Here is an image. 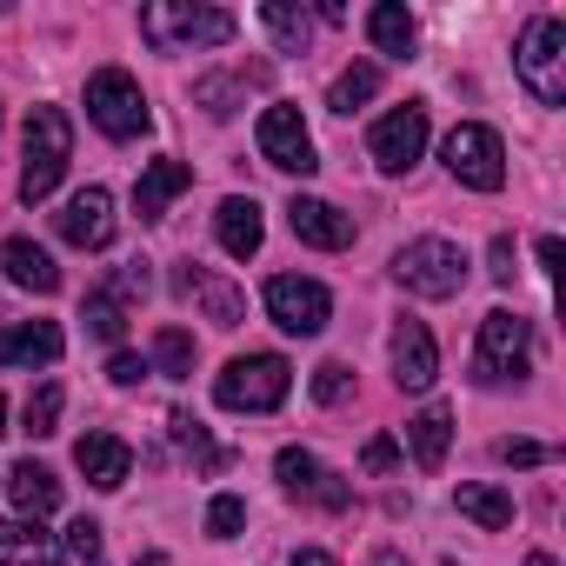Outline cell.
Returning a JSON list of instances; mask_svg holds the SVG:
<instances>
[{
  "label": "cell",
  "mask_w": 566,
  "mask_h": 566,
  "mask_svg": "<svg viewBox=\"0 0 566 566\" xmlns=\"http://www.w3.org/2000/svg\"><path fill=\"white\" fill-rule=\"evenodd\" d=\"M233 14L227 8H193V0H154L140 8V41L154 54H187V48H227L233 41Z\"/></svg>",
  "instance_id": "obj_1"
},
{
  "label": "cell",
  "mask_w": 566,
  "mask_h": 566,
  "mask_svg": "<svg viewBox=\"0 0 566 566\" xmlns=\"http://www.w3.org/2000/svg\"><path fill=\"white\" fill-rule=\"evenodd\" d=\"M67 154H74V120L61 107H28V147H21V200L28 207H41L61 187Z\"/></svg>",
  "instance_id": "obj_2"
},
{
  "label": "cell",
  "mask_w": 566,
  "mask_h": 566,
  "mask_svg": "<svg viewBox=\"0 0 566 566\" xmlns=\"http://www.w3.org/2000/svg\"><path fill=\"white\" fill-rule=\"evenodd\" d=\"M467 273H473L467 247H460V240H440V233L407 240V247L394 253V280H400L407 294H420V301H453V294L467 287Z\"/></svg>",
  "instance_id": "obj_3"
},
{
  "label": "cell",
  "mask_w": 566,
  "mask_h": 566,
  "mask_svg": "<svg viewBox=\"0 0 566 566\" xmlns=\"http://www.w3.org/2000/svg\"><path fill=\"white\" fill-rule=\"evenodd\" d=\"M513 67H520V87L539 107H559L566 101V21L559 14H533L520 48H513Z\"/></svg>",
  "instance_id": "obj_4"
},
{
  "label": "cell",
  "mask_w": 566,
  "mask_h": 566,
  "mask_svg": "<svg viewBox=\"0 0 566 566\" xmlns=\"http://www.w3.org/2000/svg\"><path fill=\"white\" fill-rule=\"evenodd\" d=\"M287 387H294V367L280 360V354H240L213 380V400L227 413H273L280 400H287Z\"/></svg>",
  "instance_id": "obj_5"
},
{
  "label": "cell",
  "mask_w": 566,
  "mask_h": 566,
  "mask_svg": "<svg viewBox=\"0 0 566 566\" xmlns=\"http://www.w3.org/2000/svg\"><path fill=\"white\" fill-rule=\"evenodd\" d=\"M533 367V321H520L513 307H493L480 321V347H473V380L480 387H500V380H520Z\"/></svg>",
  "instance_id": "obj_6"
},
{
  "label": "cell",
  "mask_w": 566,
  "mask_h": 566,
  "mask_svg": "<svg viewBox=\"0 0 566 566\" xmlns=\"http://www.w3.org/2000/svg\"><path fill=\"white\" fill-rule=\"evenodd\" d=\"M87 120H94L107 140H140V134L154 127L147 94H140V81H134L127 67H101V74L87 81Z\"/></svg>",
  "instance_id": "obj_7"
},
{
  "label": "cell",
  "mask_w": 566,
  "mask_h": 566,
  "mask_svg": "<svg viewBox=\"0 0 566 566\" xmlns=\"http://www.w3.org/2000/svg\"><path fill=\"white\" fill-rule=\"evenodd\" d=\"M447 174L460 187H473V193H500L506 187V147H500V134L480 127V120H460L447 134Z\"/></svg>",
  "instance_id": "obj_8"
},
{
  "label": "cell",
  "mask_w": 566,
  "mask_h": 566,
  "mask_svg": "<svg viewBox=\"0 0 566 566\" xmlns=\"http://www.w3.org/2000/svg\"><path fill=\"white\" fill-rule=\"evenodd\" d=\"M266 314H273V327H280V334H301V340H314V334L334 321V294L321 287V280L273 273V280H266Z\"/></svg>",
  "instance_id": "obj_9"
},
{
  "label": "cell",
  "mask_w": 566,
  "mask_h": 566,
  "mask_svg": "<svg viewBox=\"0 0 566 566\" xmlns=\"http://www.w3.org/2000/svg\"><path fill=\"white\" fill-rule=\"evenodd\" d=\"M260 160H266V167H280V174H301V180L321 167V154H314V134H307L301 107L273 101V107L260 114Z\"/></svg>",
  "instance_id": "obj_10"
},
{
  "label": "cell",
  "mask_w": 566,
  "mask_h": 566,
  "mask_svg": "<svg viewBox=\"0 0 566 566\" xmlns=\"http://www.w3.org/2000/svg\"><path fill=\"white\" fill-rule=\"evenodd\" d=\"M273 473H280V486H287L294 500H314V506H327V513H347V506H354V486H347L340 473H327L307 447H280Z\"/></svg>",
  "instance_id": "obj_11"
},
{
  "label": "cell",
  "mask_w": 566,
  "mask_h": 566,
  "mask_svg": "<svg viewBox=\"0 0 566 566\" xmlns=\"http://www.w3.org/2000/svg\"><path fill=\"white\" fill-rule=\"evenodd\" d=\"M367 147H374V160H380L387 174H407V167L427 154V107H420V101H407V107L380 114V120H374V134H367Z\"/></svg>",
  "instance_id": "obj_12"
},
{
  "label": "cell",
  "mask_w": 566,
  "mask_h": 566,
  "mask_svg": "<svg viewBox=\"0 0 566 566\" xmlns=\"http://www.w3.org/2000/svg\"><path fill=\"white\" fill-rule=\"evenodd\" d=\"M61 240L67 247H87V253L114 247V193L107 187H81L67 200V213H61Z\"/></svg>",
  "instance_id": "obj_13"
},
{
  "label": "cell",
  "mask_w": 566,
  "mask_h": 566,
  "mask_svg": "<svg viewBox=\"0 0 566 566\" xmlns=\"http://www.w3.org/2000/svg\"><path fill=\"white\" fill-rule=\"evenodd\" d=\"M394 380L407 387V394H427L433 387V374H440V347H433V334H427V321H394Z\"/></svg>",
  "instance_id": "obj_14"
},
{
  "label": "cell",
  "mask_w": 566,
  "mask_h": 566,
  "mask_svg": "<svg viewBox=\"0 0 566 566\" xmlns=\"http://www.w3.org/2000/svg\"><path fill=\"white\" fill-rule=\"evenodd\" d=\"M174 287H180L187 301H200V314H207L213 327H240V321H247V294L233 287V280H220L213 266H180Z\"/></svg>",
  "instance_id": "obj_15"
},
{
  "label": "cell",
  "mask_w": 566,
  "mask_h": 566,
  "mask_svg": "<svg viewBox=\"0 0 566 566\" xmlns=\"http://www.w3.org/2000/svg\"><path fill=\"white\" fill-rule=\"evenodd\" d=\"M287 227H294L307 247H321V253H347V247H354V220H347L340 207L314 200V193H294V200H287Z\"/></svg>",
  "instance_id": "obj_16"
},
{
  "label": "cell",
  "mask_w": 566,
  "mask_h": 566,
  "mask_svg": "<svg viewBox=\"0 0 566 566\" xmlns=\"http://www.w3.org/2000/svg\"><path fill=\"white\" fill-rule=\"evenodd\" d=\"M74 467L87 473V486H101V493H120V486H127V473H134V447H127L120 433H81V447H74Z\"/></svg>",
  "instance_id": "obj_17"
},
{
  "label": "cell",
  "mask_w": 566,
  "mask_h": 566,
  "mask_svg": "<svg viewBox=\"0 0 566 566\" xmlns=\"http://www.w3.org/2000/svg\"><path fill=\"white\" fill-rule=\"evenodd\" d=\"M67 354V334L54 321H21L0 327V367H54Z\"/></svg>",
  "instance_id": "obj_18"
},
{
  "label": "cell",
  "mask_w": 566,
  "mask_h": 566,
  "mask_svg": "<svg viewBox=\"0 0 566 566\" xmlns=\"http://www.w3.org/2000/svg\"><path fill=\"white\" fill-rule=\"evenodd\" d=\"M187 187H193V167H187V160H174V154H167V160H147L140 180H134V213L154 227V220H167V200L187 193Z\"/></svg>",
  "instance_id": "obj_19"
},
{
  "label": "cell",
  "mask_w": 566,
  "mask_h": 566,
  "mask_svg": "<svg viewBox=\"0 0 566 566\" xmlns=\"http://www.w3.org/2000/svg\"><path fill=\"white\" fill-rule=\"evenodd\" d=\"M213 233H220V247H227L233 260H253V253H260V240H266L260 200H253V193H227V200H220V213H213Z\"/></svg>",
  "instance_id": "obj_20"
},
{
  "label": "cell",
  "mask_w": 566,
  "mask_h": 566,
  "mask_svg": "<svg viewBox=\"0 0 566 566\" xmlns=\"http://www.w3.org/2000/svg\"><path fill=\"white\" fill-rule=\"evenodd\" d=\"M0 273H8L14 287H28V294H54V287H61L54 253H48V247H34L28 233H14L8 247H0Z\"/></svg>",
  "instance_id": "obj_21"
},
{
  "label": "cell",
  "mask_w": 566,
  "mask_h": 566,
  "mask_svg": "<svg viewBox=\"0 0 566 566\" xmlns=\"http://www.w3.org/2000/svg\"><path fill=\"white\" fill-rule=\"evenodd\" d=\"M0 566H61V546L41 520H0Z\"/></svg>",
  "instance_id": "obj_22"
},
{
  "label": "cell",
  "mask_w": 566,
  "mask_h": 566,
  "mask_svg": "<svg viewBox=\"0 0 566 566\" xmlns=\"http://www.w3.org/2000/svg\"><path fill=\"white\" fill-rule=\"evenodd\" d=\"M407 447H413L420 473H440V467H447V447H453V413H447V407L413 413V420H407Z\"/></svg>",
  "instance_id": "obj_23"
},
{
  "label": "cell",
  "mask_w": 566,
  "mask_h": 566,
  "mask_svg": "<svg viewBox=\"0 0 566 566\" xmlns=\"http://www.w3.org/2000/svg\"><path fill=\"white\" fill-rule=\"evenodd\" d=\"M8 500L21 506V520H48V513L61 506V480H54L48 467H34V460H21V467L8 473Z\"/></svg>",
  "instance_id": "obj_24"
},
{
  "label": "cell",
  "mask_w": 566,
  "mask_h": 566,
  "mask_svg": "<svg viewBox=\"0 0 566 566\" xmlns=\"http://www.w3.org/2000/svg\"><path fill=\"white\" fill-rule=\"evenodd\" d=\"M453 506H460L473 526H486V533H506V526H513V493H506V486H486V480H460Z\"/></svg>",
  "instance_id": "obj_25"
},
{
  "label": "cell",
  "mask_w": 566,
  "mask_h": 566,
  "mask_svg": "<svg viewBox=\"0 0 566 566\" xmlns=\"http://www.w3.org/2000/svg\"><path fill=\"white\" fill-rule=\"evenodd\" d=\"M367 41H374L387 61H413V14L400 8V0H380V8L367 14Z\"/></svg>",
  "instance_id": "obj_26"
},
{
  "label": "cell",
  "mask_w": 566,
  "mask_h": 566,
  "mask_svg": "<svg viewBox=\"0 0 566 566\" xmlns=\"http://www.w3.org/2000/svg\"><path fill=\"white\" fill-rule=\"evenodd\" d=\"M260 28L280 41V54H307V41H314L307 8H287V0H266V8H260Z\"/></svg>",
  "instance_id": "obj_27"
},
{
  "label": "cell",
  "mask_w": 566,
  "mask_h": 566,
  "mask_svg": "<svg viewBox=\"0 0 566 566\" xmlns=\"http://www.w3.org/2000/svg\"><path fill=\"white\" fill-rule=\"evenodd\" d=\"M247 81H266V67H253V74H240V67H233V74H207V81H193V101H200V107H207L213 120H227Z\"/></svg>",
  "instance_id": "obj_28"
},
{
  "label": "cell",
  "mask_w": 566,
  "mask_h": 566,
  "mask_svg": "<svg viewBox=\"0 0 566 566\" xmlns=\"http://www.w3.org/2000/svg\"><path fill=\"white\" fill-rule=\"evenodd\" d=\"M374 94H380V67H374V61H354V67H347L340 81H334L327 107H334V114H354V107H367Z\"/></svg>",
  "instance_id": "obj_29"
},
{
  "label": "cell",
  "mask_w": 566,
  "mask_h": 566,
  "mask_svg": "<svg viewBox=\"0 0 566 566\" xmlns=\"http://www.w3.org/2000/svg\"><path fill=\"white\" fill-rule=\"evenodd\" d=\"M154 367H160L167 380H187V374H193V334H187V327H160V334H154Z\"/></svg>",
  "instance_id": "obj_30"
},
{
  "label": "cell",
  "mask_w": 566,
  "mask_h": 566,
  "mask_svg": "<svg viewBox=\"0 0 566 566\" xmlns=\"http://www.w3.org/2000/svg\"><path fill=\"white\" fill-rule=\"evenodd\" d=\"M28 433H34V440L61 433V380H41V387L28 394Z\"/></svg>",
  "instance_id": "obj_31"
},
{
  "label": "cell",
  "mask_w": 566,
  "mask_h": 566,
  "mask_svg": "<svg viewBox=\"0 0 566 566\" xmlns=\"http://www.w3.org/2000/svg\"><path fill=\"white\" fill-rule=\"evenodd\" d=\"M81 321H87V334H94V340H120V334H127V307H114L101 287L87 294V314H81Z\"/></svg>",
  "instance_id": "obj_32"
},
{
  "label": "cell",
  "mask_w": 566,
  "mask_h": 566,
  "mask_svg": "<svg viewBox=\"0 0 566 566\" xmlns=\"http://www.w3.org/2000/svg\"><path fill=\"white\" fill-rule=\"evenodd\" d=\"M240 526H247V500H240V493H220V500L207 506V533H213V539H233Z\"/></svg>",
  "instance_id": "obj_33"
},
{
  "label": "cell",
  "mask_w": 566,
  "mask_h": 566,
  "mask_svg": "<svg viewBox=\"0 0 566 566\" xmlns=\"http://www.w3.org/2000/svg\"><path fill=\"white\" fill-rule=\"evenodd\" d=\"M101 294H107L114 307H127V301H140V294H147V260H127V266H120V273L107 280V287H101Z\"/></svg>",
  "instance_id": "obj_34"
},
{
  "label": "cell",
  "mask_w": 566,
  "mask_h": 566,
  "mask_svg": "<svg viewBox=\"0 0 566 566\" xmlns=\"http://www.w3.org/2000/svg\"><path fill=\"white\" fill-rule=\"evenodd\" d=\"M347 394H354V374H347L340 360H327V367L314 374V400H321V407H340Z\"/></svg>",
  "instance_id": "obj_35"
},
{
  "label": "cell",
  "mask_w": 566,
  "mask_h": 566,
  "mask_svg": "<svg viewBox=\"0 0 566 566\" xmlns=\"http://www.w3.org/2000/svg\"><path fill=\"white\" fill-rule=\"evenodd\" d=\"M67 553H74L81 566H101V526H94V520H74V526H67Z\"/></svg>",
  "instance_id": "obj_36"
},
{
  "label": "cell",
  "mask_w": 566,
  "mask_h": 566,
  "mask_svg": "<svg viewBox=\"0 0 566 566\" xmlns=\"http://www.w3.org/2000/svg\"><path fill=\"white\" fill-rule=\"evenodd\" d=\"M360 467H367V473H394V467H400V447H394L387 433H374V440L360 447Z\"/></svg>",
  "instance_id": "obj_37"
},
{
  "label": "cell",
  "mask_w": 566,
  "mask_h": 566,
  "mask_svg": "<svg viewBox=\"0 0 566 566\" xmlns=\"http://www.w3.org/2000/svg\"><path fill=\"white\" fill-rule=\"evenodd\" d=\"M107 374H114V387H134V380H147L154 367H147L140 354H114V360H107Z\"/></svg>",
  "instance_id": "obj_38"
},
{
  "label": "cell",
  "mask_w": 566,
  "mask_h": 566,
  "mask_svg": "<svg viewBox=\"0 0 566 566\" xmlns=\"http://www.w3.org/2000/svg\"><path fill=\"white\" fill-rule=\"evenodd\" d=\"M500 460H506V467H539L546 447H539V440H500Z\"/></svg>",
  "instance_id": "obj_39"
},
{
  "label": "cell",
  "mask_w": 566,
  "mask_h": 566,
  "mask_svg": "<svg viewBox=\"0 0 566 566\" xmlns=\"http://www.w3.org/2000/svg\"><path fill=\"white\" fill-rule=\"evenodd\" d=\"M486 260H493V266H486V273H493V280H500V287H513V240H506V233H500V240H493V253H486Z\"/></svg>",
  "instance_id": "obj_40"
},
{
  "label": "cell",
  "mask_w": 566,
  "mask_h": 566,
  "mask_svg": "<svg viewBox=\"0 0 566 566\" xmlns=\"http://www.w3.org/2000/svg\"><path fill=\"white\" fill-rule=\"evenodd\" d=\"M539 273H546V280H553V273H559V240H553V233H546V240H539Z\"/></svg>",
  "instance_id": "obj_41"
},
{
  "label": "cell",
  "mask_w": 566,
  "mask_h": 566,
  "mask_svg": "<svg viewBox=\"0 0 566 566\" xmlns=\"http://www.w3.org/2000/svg\"><path fill=\"white\" fill-rule=\"evenodd\" d=\"M287 566H340V559H334V553H314V546H307V553H294Z\"/></svg>",
  "instance_id": "obj_42"
},
{
  "label": "cell",
  "mask_w": 566,
  "mask_h": 566,
  "mask_svg": "<svg viewBox=\"0 0 566 566\" xmlns=\"http://www.w3.org/2000/svg\"><path fill=\"white\" fill-rule=\"evenodd\" d=\"M374 566H407V559H400L394 546H380V553H374Z\"/></svg>",
  "instance_id": "obj_43"
},
{
  "label": "cell",
  "mask_w": 566,
  "mask_h": 566,
  "mask_svg": "<svg viewBox=\"0 0 566 566\" xmlns=\"http://www.w3.org/2000/svg\"><path fill=\"white\" fill-rule=\"evenodd\" d=\"M526 566H559V559L553 553H526Z\"/></svg>",
  "instance_id": "obj_44"
},
{
  "label": "cell",
  "mask_w": 566,
  "mask_h": 566,
  "mask_svg": "<svg viewBox=\"0 0 566 566\" xmlns=\"http://www.w3.org/2000/svg\"><path fill=\"white\" fill-rule=\"evenodd\" d=\"M140 566H174V559H167V553H147V559H140Z\"/></svg>",
  "instance_id": "obj_45"
},
{
  "label": "cell",
  "mask_w": 566,
  "mask_h": 566,
  "mask_svg": "<svg viewBox=\"0 0 566 566\" xmlns=\"http://www.w3.org/2000/svg\"><path fill=\"white\" fill-rule=\"evenodd\" d=\"M0 433H8V400H0Z\"/></svg>",
  "instance_id": "obj_46"
}]
</instances>
